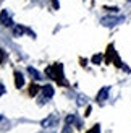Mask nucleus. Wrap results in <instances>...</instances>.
I'll return each mask as SVG.
<instances>
[{
	"mask_svg": "<svg viewBox=\"0 0 131 133\" xmlns=\"http://www.w3.org/2000/svg\"><path fill=\"white\" fill-rule=\"evenodd\" d=\"M121 21H125V18H123V16H105V18L100 19V23H102L104 26H107V28L117 26V24H120Z\"/></svg>",
	"mask_w": 131,
	"mask_h": 133,
	"instance_id": "nucleus-1",
	"label": "nucleus"
},
{
	"mask_svg": "<svg viewBox=\"0 0 131 133\" xmlns=\"http://www.w3.org/2000/svg\"><path fill=\"white\" fill-rule=\"evenodd\" d=\"M58 123V117L57 115H49L47 118H44V120L41 122V125L44 128H49V127H54V125Z\"/></svg>",
	"mask_w": 131,
	"mask_h": 133,
	"instance_id": "nucleus-2",
	"label": "nucleus"
},
{
	"mask_svg": "<svg viewBox=\"0 0 131 133\" xmlns=\"http://www.w3.org/2000/svg\"><path fill=\"white\" fill-rule=\"evenodd\" d=\"M0 21H2L5 26H11L13 23H11V15L6 10H3L2 13H0Z\"/></svg>",
	"mask_w": 131,
	"mask_h": 133,
	"instance_id": "nucleus-3",
	"label": "nucleus"
},
{
	"mask_svg": "<svg viewBox=\"0 0 131 133\" xmlns=\"http://www.w3.org/2000/svg\"><path fill=\"white\" fill-rule=\"evenodd\" d=\"M108 94H110V88H107V86H105V88H102V89L99 91V94H97V101H99V102H104V101L108 97Z\"/></svg>",
	"mask_w": 131,
	"mask_h": 133,
	"instance_id": "nucleus-4",
	"label": "nucleus"
},
{
	"mask_svg": "<svg viewBox=\"0 0 131 133\" xmlns=\"http://www.w3.org/2000/svg\"><path fill=\"white\" fill-rule=\"evenodd\" d=\"M42 94H44V97H45V99H50L52 96H54V88H52L50 84L44 86V88H42Z\"/></svg>",
	"mask_w": 131,
	"mask_h": 133,
	"instance_id": "nucleus-5",
	"label": "nucleus"
},
{
	"mask_svg": "<svg viewBox=\"0 0 131 133\" xmlns=\"http://www.w3.org/2000/svg\"><path fill=\"white\" fill-rule=\"evenodd\" d=\"M15 76H16V79H15V84H16V88H21V86L24 84V78H23V75L21 73H15Z\"/></svg>",
	"mask_w": 131,
	"mask_h": 133,
	"instance_id": "nucleus-6",
	"label": "nucleus"
},
{
	"mask_svg": "<svg viewBox=\"0 0 131 133\" xmlns=\"http://www.w3.org/2000/svg\"><path fill=\"white\" fill-rule=\"evenodd\" d=\"M28 71H29V75H31L32 78H34V79H37V81L42 78V76H41V73H39L36 68H32V66H28Z\"/></svg>",
	"mask_w": 131,
	"mask_h": 133,
	"instance_id": "nucleus-7",
	"label": "nucleus"
},
{
	"mask_svg": "<svg viewBox=\"0 0 131 133\" xmlns=\"http://www.w3.org/2000/svg\"><path fill=\"white\" fill-rule=\"evenodd\" d=\"M75 122H76V115H75V114H73V115H68V117H67V123H68V125H73Z\"/></svg>",
	"mask_w": 131,
	"mask_h": 133,
	"instance_id": "nucleus-8",
	"label": "nucleus"
},
{
	"mask_svg": "<svg viewBox=\"0 0 131 133\" xmlns=\"http://www.w3.org/2000/svg\"><path fill=\"white\" fill-rule=\"evenodd\" d=\"M100 60H102V55H100V54H97V55L92 57V62H94V63H99Z\"/></svg>",
	"mask_w": 131,
	"mask_h": 133,
	"instance_id": "nucleus-9",
	"label": "nucleus"
},
{
	"mask_svg": "<svg viewBox=\"0 0 131 133\" xmlns=\"http://www.w3.org/2000/svg\"><path fill=\"white\" fill-rule=\"evenodd\" d=\"M86 101H88V97H83V96H79V97H78V104H79V105L86 104Z\"/></svg>",
	"mask_w": 131,
	"mask_h": 133,
	"instance_id": "nucleus-10",
	"label": "nucleus"
},
{
	"mask_svg": "<svg viewBox=\"0 0 131 133\" xmlns=\"http://www.w3.org/2000/svg\"><path fill=\"white\" fill-rule=\"evenodd\" d=\"M62 133H71V127H70V125H67V127L63 128V131H62Z\"/></svg>",
	"mask_w": 131,
	"mask_h": 133,
	"instance_id": "nucleus-11",
	"label": "nucleus"
},
{
	"mask_svg": "<svg viewBox=\"0 0 131 133\" xmlns=\"http://www.w3.org/2000/svg\"><path fill=\"white\" fill-rule=\"evenodd\" d=\"M3 92H5V88H3V84H0V96H2Z\"/></svg>",
	"mask_w": 131,
	"mask_h": 133,
	"instance_id": "nucleus-12",
	"label": "nucleus"
},
{
	"mask_svg": "<svg viewBox=\"0 0 131 133\" xmlns=\"http://www.w3.org/2000/svg\"><path fill=\"white\" fill-rule=\"evenodd\" d=\"M129 2H131V0H129Z\"/></svg>",
	"mask_w": 131,
	"mask_h": 133,
	"instance_id": "nucleus-13",
	"label": "nucleus"
}]
</instances>
